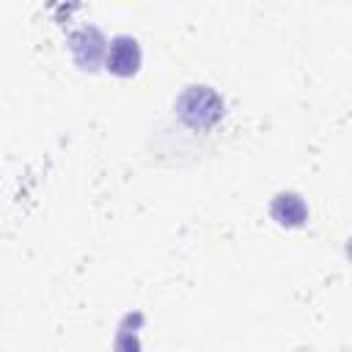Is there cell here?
Instances as JSON below:
<instances>
[{"label": "cell", "instance_id": "1", "mask_svg": "<svg viewBox=\"0 0 352 352\" xmlns=\"http://www.w3.org/2000/svg\"><path fill=\"white\" fill-rule=\"evenodd\" d=\"M138 60H140V52H138V41L129 38V36H118L110 47V55H107V69L116 72V74H132L138 69Z\"/></svg>", "mask_w": 352, "mask_h": 352}]
</instances>
